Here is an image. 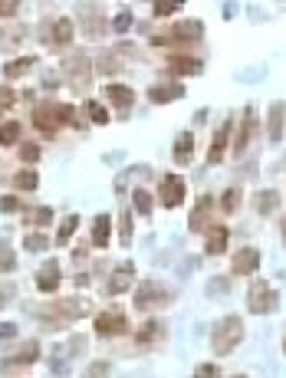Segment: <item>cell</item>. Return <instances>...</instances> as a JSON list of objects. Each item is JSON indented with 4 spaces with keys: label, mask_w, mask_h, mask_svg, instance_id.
<instances>
[{
    "label": "cell",
    "mask_w": 286,
    "mask_h": 378,
    "mask_svg": "<svg viewBox=\"0 0 286 378\" xmlns=\"http://www.w3.org/2000/svg\"><path fill=\"white\" fill-rule=\"evenodd\" d=\"M40 316L46 319V329H63L66 322H73V319L89 316V303L86 300H56V303H50V306H43Z\"/></svg>",
    "instance_id": "obj_1"
},
{
    "label": "cell",
    "mask_w": 286,
    "mask_h": 378,
    "mask_svg": "<svg viewBox=\"0 0 286 378\" xmlns=\"http://www.w3.org/2000/svg\"><path fill=\"white\" fill-rule=\"evenodd\" d=\"M243 342V319L240 316H224L211 332V345L217 355H231Z\"/></svg>",
    "instance_id": "obj_2"
},
{
    "label": "cell",
    "mask_w": 286,
    "mask_h": 378,
    "mask_svg": "<svg viewBox=\"0 0 286 378\" xmlns=\"http://www.w3.org/2000/svg\"><path fill=\"white\" fill-rule=\"evenodd\" d=\"M201 36H204V23H201V20H178V23L168 26V30H158V33L152 36V43H155V46L198 43Z\"/></svg>",
    "instance_id": "obj_3"
},
{
    "label": "cell",
    "mask_w": 286,
    "mask_h": 378,
    "mask_svg": "<svg viewBox=\"0 0 286 378\" xmlns=\"http://www.w3.org/2000/svg\"><path fill=\"white\" fill-rule=\"evenodd\" d=\"M174 303V293L168 290L165 283L158 280H145V283L135 290V310L139 313H155V310H165Z\"/></svg>",
    "instance_id": "obj_4"
},
{
    "label": "cell",
    "mask_w": 286,
    "mask_h": 378,
    "mask_svg": "<svg viewBox=\"0 0 286 378\" xmlns=\"http://www.w3.org/2000/svg\"><path fill=\"white\" fill-rule=\"evenodd\" d=\"M280 306V296L277 290L267 283V280H250V290H247V310L253 313V316H267V313H273Z\"/></svg>",
    "instance_id": "obj_5"
},
{
    "label": "cell",
    "mask_w": 286,
    "mask_h": 378,
    "mask_svg": "<svg viewBox=\"0 0 286 378\" xmlns=\"http://www.w3.org/2000/svg\"><path fill=\"white\" fill-rule=\"evenodd\" d=\"M92 63H89L86 53H73L70 60L63 63V76H66V83H70L76 93H89V86H92Z\"/></svg>",
    "instance_id": "obj_6"
},
{
    "label": "cell",
    "mask_w": 286,
    "mask_h": 378,
    "mask_svg": "<svg viewBox=\"0 0 286 378\" xmlns=\"http://www.w3.org/2000/svg\"><path fill=\"white\" fill-rule=\"evenodd\" d=\"M92 329H95V335L112 339V335H125V332H129V319H125V313H122V310H102L99 316H95Z\"/></svg>",
    "instance_id": "obj_7"
},
{
    "label": "cell",
    "mask_w": 286,
    "mask_h": 378,
    "mask_svg": "<svg viewBox=\"0 0 286 378\" xmlns=\"http://www.w3.org/2000/svg\"><path fill=\"white\" fill-rule=\"evenodd\" d=\"M184 191H188V184H184L181 174H165V178L158 181V201H161L168 211L184 204Z\"/></svg>",
    "instance_id": "obj_8"
},
{
    "label": "cell",
    "mask_w": 286,
    "mask_h": 378,
    "mask_svg": "<svg viewBox=\"0 0 286 378\" xmlns=\"http://www.w3.org/2000/svg\"><path fill=\"white\" fill-rule=\"evenodd\" d=\"M76 10H79V23H83L86 36H92V40L105 36V30H109V20H105L102 7H89V4H79Z\"/></svg>",
    "instance_id": "obj_9"
},
{
    "label": "cell",
    "mask_w": 286,
    "mask_h": 378,
    "mask_svg": "<svg viewBox=\"0 0 286 378\" xmlns=\"http://www.w3.org/2000/svg\"><path fill=\"white\" fill-rule=\"evenodd\" d=\"M56 105L60 103H43V105H36L33 109V125L40 132H43V135H56V132H60V109H56Z\"/></svg>",
    "instance_id": "obj_10"
},
{
    "label": "cell",
    "mask_w": 286,
    "mask_h": 378,
    "mask_svg": "<svg viewBox=\"0 0 286 378\" xmlns=\"http://www.w3.org/2000/svg\"><path fill=\"white\" fill-rule=\"evenodd\" d=\"M257 267H260V250L257 247H240L231 260V273L234 276H250L257 273Z\"/></svg>",
    "instance_id": "obj_11"
},
{
    "label": "cell",
    "mask_w": 286,
    "mask_h": 378,
    "mask_svg": "<svg viewBox=\"0 0 286 378\" xmlns=\"http://www.w3.org/2000/svg\"><path fill=\"white\" fill-rule=\"evenodd\" d=\"M36 359H40V342H36V339H30V342H23L17 349V355H7V359L0 362V372L23 369V365H33Z\"/></svg>",
    "instance_id": "obj_12"
},
{
    "label": "cell",
    "mask_w": 286,
    "mask_h": 378,
    "mask_svg": "<svg viewBox=\"0 0 286 378\" xmlns=\"http://www.w3.org/2000/svg\"><path fill=\"white\" fill-rule=\"evenodd\" d=\"M165 69L171 73V76H198L201 69H204V63L198 60V56H184V53H171L165 60Z\"/></svg>",
    "instance_id": "obj_13"
},
{
    "label": "cell",
    "mask_w": 286,
    "mask_h": 378,
    "mask_svg": "<svg viewBox=\"0 0 286 378\" xmlns=\"http://www.w3.org/2000/svg\"><path fill=\"white\" fill-rule=\"evenodd\" d=\"M227 145H231V122L224 119V125H217V129H214V138H211L208 164H221V162H224Z\"/></svg>",
    "instance_id": "obj_14"
},
{
    "label": "cell",
    "mask_w": 286,
    "mask_h": 378,
    "mask_svg": "<svg viewBox=\"0 0 286 378\" xmlns=\"http://www.w3.org/2000/svg\"><path fill=\"white\" fill-rule=\"evenodd\" d=\"M132 280H135V263H119L112 270V276H109V283H105V293L119 296V293H125L132 286Z\"/></svg>",
    "instance_id": "obj_15"
},
{
    "label": "cell",
    "mask_w": 286,
    "mask_h": 378,
    "mask_svg": "<svg viewBox=\"0 0 286 378\" xmlns=\"http://www.w3.org/2000/svg\"><path fill=\"white\" fill-rule=\"evenodd\" d=\"M60 280H63L60 260H46V267L36 273V290L40 293H56L60 290Z\"/></svg>",
    "instance_id": "obj_16"
},
{
    "label": "cell",
    "mask_w": 286,
    "mask_h": 378,
    "mask_svg": "<svg viewBox=\"0 0 286 378\" xmlns=\"http://www.w3.org/2000/svg\"><path fill=\"white\" fill-rule=\"evenodd\" d=\"M105 99H109L119 112H129L132 105H135V93H132L125 83H109V86H105Z\"/></svg>",
    "instance_id": "obj_17"
},
{
    "label": "cell",
    "mask_w": 286,
    "mask_h": 378,
    "mask_svg": "<svg viewBox=\"0 0 286 378\" xmlns=\"http://www.w3.org/2000/svg\"><path fill=\"white\" fill-rule=\"evenodd\" d=\"M253 129H257V119H253V109L247 105V109H243V119H240V132H237V138H234V155L247 152V145H250V138H253Z\"/></svg>",
    "instance_id": "obj_18"
},
{
    "label": "cell",
    "mask_w": 286,
    "mask_h": 378,
    "mask_svg": "<svg viewBox=\"0 0 286 378\" xmlns=\"http://www.w3.org/2000/svg\"><path fill=\"white\" fill-rule=\"evenodd\" d=\"M148 99L155 105L174 103V99H184V86H178V83H155V86L148 89Z\"/></svg>",
    "instance_id": "obj_19"
},
{
    "label": "cell",
    "mask_w": 286,
    "mask_h": 378,
    "mask_svg": "<svg viewBox=\"0 0 286 378\" xmlns=\"http://www.w3.org/2000/svg\"><path fill=\"white\" fill-rule=\"evenodd\" d=\"M211 207H214V198H211V194H204V198L198 201V207L191 211L188 227L194 233H198V231H208V227H211Z\"/></svg>",
    "instance_id": "obj_20"
},
{
    "label": "cell",
    "mask_w": 286,
    "mask_h": 378,
    "mask_svg": "<svg viewBox=\"0 0 286 378\" xmlns=\"http://www.w3.org/2000/svg\"><path fill=\"white\" fill-rule=\"evenodd\" d=\"M165 335H168V326L161 322V319H148L145 326L135 332V342L139 345H155V342H161Z\"/></svg>",
    "instance_id": "obj_21"
},
{
    "label": "cell",
    "mask_w": 286,
    "mask_h": 378,
    "mask_svg": "<svg viewBox=\"0 0 286 378\" xmlns=\"http://www.w3.org/2000/svg\"><path fill=\"white\" fill-rule=\"evenodd\" d=\"M73 43V20L56 17L50 23V46H70Z\"/></svg>",
    "instance_id": "obj_22"
},
{
    "label": "cell",
    "mask_w": 286,
    "mask_h": 378,
    "mask_svg": "<svg viewBox=\"0 0 286 378\" xmlns=\"http://www.w3.org/2000/svg\"><path fill=\"white\" fill-rule=\"evenodd\" d=\"M109 233H112V217H109V214H99L92 221V241H89V247L105 250V247H109Z\"/></svg>",
    "instance_id": "obj_23"
},
{
    "label": "cell",
    "mask_w": 286,
    "mask_h": 378,
    "mask_svg": "<svg viewBox=\"0 0 286 378\" xmlns=\"http://www.w3.org/2000/svg\"><path fill=\"white\" fill-rule=\"evenodd\" d=\"M227 237H231V231H227L224 224H211L208 227V253L211 257H217V253H224V247H227Z\"/></svg>",
    "instance_id": "obj_24"
},
{
    "label": "cell",
    "mask_w": 286,
    "mask_h": 378,
    "mask_svg": "<svg viewBox=\"0 0 286 378\" xmlns=\"http://www.w3.org/2000/svg\"><path fill=\"white\" fill-rule=\"evenodd\" d=\"M191 155H194V135H191V132H181V135H178V142H174V162L188 164Z\"/></svg>",
    "instance_id": "obj_25"
},
{
    "label": "cell",
    "mask_w": 286,
    "mask_h": 378,
    "mask_svg": "<svg viewBox=\"0 0 286 378\" xmlns=\"http://www.w3.org/2000/svg\"><path fill=\"white\" fill-rule=\"evenodd\" d=\"M26 40V26L23 23H14V26H4L0 30V46L10 50V46H20Z\"/></svg>",
    "instance_id": "obj_26"
},
{
    "label": "cell",
    "mask_w": 286,
    "mask_h": 378,
    "mask_svg": "<svg viewBox=\"0 0 286 378\" xmlns=\"http://www.w3.org/2000/svg\"><path fill=\"white\" fill-rule=\"evenodd\" d=\"M267 135L270 142H280L283 138V105H270V122H267Z\"/></svg>",
    "instance_id": "obj_27"
},
{
    "label": "cell",
    "mask_w": 286,
    "mask_h": 378,
    "mask_svg": "<svg viewBox=\"0 0 286 378\" xmlns=\"http://www.w3.org/2000/svg\"><path fill=\"white\" fill-rule=\"evenodd\" d=\"M253 207H257V214H273V211H277L280 207V194L277 191H260V194H257V198H253Z\"/></svg>",
    "instance_id": "obj_28"
},
{
    "label": "cell",
    "mask_w": 286,
    "mask_h": 378,
    "mask_svg": "<svg viewBox=\"0 0 286 378\" xmlns=\"http://www.w3.org/2000/svg\"><path fill=\"white\" fill-rule=\"evenodd\" d=\"M33 63H36V56H20V60H14V63H7V66H4V76H7V79L26 76V73L33 69Z\"/></svg>",
    "instance_id": "obj_29"
},
{
    "label": "cell",
    "mask_w": 286,
    "mask_h": 378,
    "mask_svg": "<svg viewBox=\"0 0 286 378\" xmlns=\"http://www.w3.org/2000/svg\"><path fill=\"white\" fill-rule=\"evenodd\" d=\"M14 188H20V191H36V188H40V174H36L33 168H26V172L14 174Z\"/></svg>",
    "instance_id": "obj_30"
},
{
    "label": "cell",
    "mask_w": 286,
    "mask_h": 378,
    "mask_svg": "<svg viewBox=\"0 0 286 378\" xmlns=\"http://www.w3.org/2000/svg\"><path fill=\"white\" fill-rule=\"evenodd\" d=\"M76 227H79V214H70L66 221H63L60 233H56V243H60V247H66V243L73 241V233H76Z\"/></svg>",
    "instance_id": "obj_31"
},
{
    "label": "cell",
    "mask_w": 286,
    "mask_h": 378,
    "mask_svg": "<svg viewBox=\"0 0 286 378\" xmlns=\"http://www.w3.org/2000/svg\"><path fill=\"white\" fill-rule=\"evenodd\" d=\"M14 142H20V122H4L0 125V145L10 148Z\"/></svg>",
    "instance_id": "obj_32"
},
{
    "label": "cell",
    "mask_w": 286,
    "mask_h": 378,
    "mask_svg": "<svg viewBox=\"0 0 286 378\" xmlns=\"http://www.w3.org/2000/svg\"><path fill=\"white\" fill-rule=\"evenodd\" d=\"M86 115H89V122H92V125H109V112H105L102 103H92V99H89V103H86Z\"/></svg>",
    "instance_id": "obj_33"
},
{
    "label": "cell",
    "mask_w": 286,
    "mask_h": 378,
    "mask_svg": "<svg viewBox=\"0 0 286 378\" xmlns=\"http://www.w3.org/2000/svg\"><path fill=\"white\" fill-rule=\"evenodd\" d=\"M132 204H135V211H139V214H152V194H148L145 188H135L132 191Z\"/></svg>",
    "instance_id": "obj_34"
},
{
    "label": "cell",
    "mask_w": 286,
    "mask_h": 378,
    "mask_svg": "<svg viewBox=\"0 0 286 378\" xmlns=\"http://www.w3.org/2000/svg\"><path fill=\"white\" fill-rule=\"evenodd\" d=\"M17 270V253L0 243V273H14Z\"/></svg>",
    "instance_id": "obj_35"
},
{
    "label": "cell",
    "mask_w": 286,
    "mask_h": 378,
    "mask_svg": "<svg viewBox=\"0 0 286 378\" xmlns=\"http://www.w3.org/2000/svg\"><path fill=\"white\" fill-rule=\"evenodd\" d=\"M221 207H224V214H234L237 207H240V191H237V188H227L224 198H221Z\"/></svg>",
    "instance_id": "obj_36"
},
{
    "label": "cell",
    "mask_w": 286,
    "mask_h": 378,
    "mask_svg": "<svg viewBox=\"0 0 286 378\" xmlns=\"http://www.w3.org/2000/svg\"><path fill=\"white\" fill-rule=\"evenodd\" d=\"M115 69H122V56L119 53H102L99 56V73H115Z\"/></svg>",
    "instance_id": "obj_37"
},
{
    "label": "cell",
    "mask_w": 286,
    "mask_h": 378,
    "mask_svg": "<svg viewBox=\"0 0 286 378\" xmlns=\"http://www.w3.org/2000/svg\"><path fill=\"white\" fill-rule=\"evenodd\" d=\"M20 162H26V164H33V162H40V155H43V152H40V145H36V142H26V145H20Z\"/></svg>",
    "instance_id": "obj_38"
},
{
    "label": "cell",
    "mask_w": 286,
    "mask_h": 378,
    "mask_svg": "<svg viewBox=\"0 0 286 378\" xmlns=\"http://www.w3.org/2000/svg\"><path fill=\"white\" fill-rule=\"evenodd\" d=\"M129 26H132V10H119V14H115V20H112V30L122 36Z\"/></svg>",
    "instance_id": "obj_39"
},
{
    "label": "cell",
    "mask_w": 286,
    "mask_h": 378,
    "mask_svg": "<svg viewBox=\"0 0 286 378\" xmlns=\"http://www.w3.org/2000/svg\"><path fill=\"white\" fill-rule=\"evenodd\" d=\"M23 247H26V250H33V253H36V250H46L50 243H46V237H43V233H26Z\"/></svg>",
    "instance_id": "obj_40"
},
{
    "label": "cell",
    "mask_w": 286,
    "mask_h": 378,
    "mask_svg": "<svg viewBox=\"0 0 286 378\" xmlns=\"http://www.w3.org/2000/svg\"><path fill=\"white\" fill-rule=\"evenodd\" d=\"M14 103H17V93H14L10 86H0V115H4Z\"/></svg>",
    "instance_id": "obj_41"
},
{
    "label": "cell",
    "mask_w": 286,
    "mask_h": 378,
    "mask_svg": "<svg viewBox=\"0 0 286 378\" xmlns=\"http://www.w3.org/2000/svg\"><path fill=\"white\" fill-rule=\"evenodd\" d=\"M56 109H60V122H63V125H76V109H73L70 103H60Z\"/></svg>",
    "instance_id": "obj_42"
},
{
    "label": "cell",
    "mask_w": 286,
    "mask_h": 378,
    "mask_svg": "<svg viewBox=\"0 0 286 378\" xmlns=\"http://www.w3.org/2000/svg\"><path fill=\"white\" fill-rule=\"evenodd\" d=\"M109 375V362H92L86 372V378H105Z\"/></svg>",
    "instance_id": "obj_43"
},
{
    "label": "cell",
    "mask_w": 286,
    "mask_h": 378,
    "mask_svg": "<svg viewBox=\"0 0 286 378\" xmlns=\"http://www.w3.org/2000/svg\"><path fill=\"white\" fill-rule=\"evenodd\" d=\"M155 17H171V14H178L181 10V4H155Z\"/></svg>",
    "instance_id": "obj_44"
},
{
    "label": "cell",
    "mask_w": 286,
    "mask_h": 378,
    "mask_svg": "<svg viewBox=\"0 0 286 378\" xmlns=\"http://www.w3.org/2000/svg\"><path fill=\"white\" fill-rule=\"evenodd\" d=\"M194 378H221V369H217V365H201L198 372H194Z\"/></svg>",
    "instance_id": "obj_45"
},
{
    "label": "cell",
    "mask_w": 286,
    "mask_h": 378,
    "mask_svg": "<svg viewBox=\"0 0 286 378\" xmlns=\"http://www.w3.org/2000/svg\"><path fill=\"white\" fill-rule=\"evenodd\" d=\"M17 10H20L17 0H0V17H14Z\"/></svg>",
    "instance_id": "obj_46"
},
{
    "label": "cell",
    "mask_w": 286,
    "mask_h": 378,
    "mask_svg": "<svg viewBox=\"0 0 286 378\" xmlns=\"http://www.w3.org/2000/svg\"><path fill=\"white\" fill-rule=\"evenodd\" d=\"M0 211H4V214H17V211H20V201H17V198H10V194H7V198L0 201Z\"/></svg>",
    "instance_id": "obj_47"
},
{
    "label": "cell",
    "mask_w": 286,
    "mask_h": 378,
    "mask_svg": "<svg viewBox=\"0 0 286 378\" xmlns=\"http://www.w3.org/2000/svg\"><path fill=\"white\" fill-rule=\"evenodd\" d=\"M14 335H17V326H14V322H4V326H0V342H7Z\"/></svg>",
    "instance_id": "obj_48"
},
{
    "label": "cell",
    "mask_w": 286,
    "mask_h": 378,
    "mask_svg": "<svg viewBox=\"0 0 286 378\" xmlns=\"http://www.w3.org/2000/svg\"><path fill=\"white\" fill-rule=\"evenodd\" d=\"M50 217H53V207H40V211H36V224H40V227H46Z\"/></svg>",
    "instance_id": "obj_49"
},
{
    "label": "cell",
    "mask_w": 286,
    "mask_h": 378,
    "mask_svg": "<svg viewBox=\"0 0 286 378\" xmlns=\"http://www.w3.org/2000/svg\"><path fill=\"white\" fill-rule=\"evenodd\" d=\"M211 293H231V283H227V280H214V283H211Z\"/></svg>",
    "instance_id": "obj_50"
},
{
    "label": "cell",
    "mask_w": 286,
    "mask_h": 378,
    "mask_svg": "<svg viewBox=\"0 0 286 378\" xmlns=\"http://www.w3.org/2000/svg\"><path fill=\"white\" fill-rule=\"evenodd\" d=\"M7 296H14V290H10V286H4V290H0V306H7Z\"/></svg>",
    "instance_id": "obj_51"
},
{
    "label": "cell",
    "mask_w": 286,
    "mask_h": 378,
    "mask_svg": "<svg viewBox=\"0 0 286 378\" xmlns=\"http://www.w3.org/2000/svg\"><path fill=\"white\" fill-rule=\"evenodd\" d=\"M280 227H283V241H286V217H283V221H280Z\"/></svg>",
    "instance_id": "obj_52"
},
{
    "label": "cell",
    "mask_w": 286,
    "mask_h": 378,
    "mask_svg": "<svg viewBox=\"0 0 286 378\" xmlns=\"http://www.w3.org/2000/svg\"><path fill=\"white\" fill-rule=\"evenodd\" d=\"M283 349H286V335H283Z\"/></svg>",
    "instance_id": "obj_53"
}]
</instances>
